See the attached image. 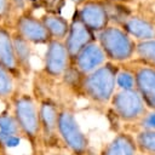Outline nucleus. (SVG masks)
Listing matches in <instances>:
<instances>
[{
	"mask_svg": "<svg viewBox=\"0 0 155 155\" xmlns=\"http://www.w3.org/2000/svg\"><path fill=\"white\" fill-rule=\"evenodd\" d=\"M12 114L18 124L19 133L31 148V153L42 147L39 105L29 93H21L12 98ZM44 148V147H42Z\"/></svg>",
	"mask_w": 155,
	"mask_h": 155,
	"instance_id": "1",
	"label": "nucleus"
},
{
	"mask_svg": "<svg viewBox=\"0 0 155 155\" xmlns=\"http://www.w3.org/2000/svg\"><path fill=\"white\" fill-rule=\"evenodd\" d=\"M116 63L107 62L97 70L84 76L80 92L96 104H108L116 92V76L119 73Z\"/></svg>",
	"mask_w": 155,
	"mask_h": 155,
	"instance_id": "2",
	"label": "nucleus"
},
{
	"mask_svg": "<svg viewBox=\"0 0 155 155\" xmlns=\"http://www.w3.org/2000/svg\"><path fill=\"white\" fill-rule=\"evenodd\" d=\"M97 41L103 48L109 62L122 63L130 61L136 53L137 44L122 28L108 25L97 34Z\"/></svg>",
	"mask_w": 155,
	"mask_h": 155,
	"instance_id": "3",
	"label": "nucleus"
},
{
	"mask_svg": "<svg viewBox=\"0 0 155 155\" xmlns=\"http://www.w3.org/2000/svg\"><path fill=\"white\" fill-rule=\"evenodd\" d=\"M57 131L63 147L68 149L71 155H86V153L90 150V140L81 130L71 109H59Z\"/></svg>",
	"mask_w": 155,
	"mask_h": 155,
	"instance_id": "4",
	"label": "nucleus"
},
{
	"mask_svg": "<svg viewBox=\"0 0 155 155\" xmlns=\"http://www.w3.org/2000/svg\"><path fill=\"white\" fill-rule=\"evenodd\" d=\"M110 105L114 116L128 125H134L149 111L137 90H117L111 98Z\"/></svg>",
	"mask_w": 155,
	"mask_h": 155,
	"instance_id": "5",
	"label": "nucleus"
},
{
	"mask_svg": "<svg viewBox=\"0 0 155 155\" xmlns=\"http://www.w3.org/2000/svg\"><path fill=\"white\" fill-rule=\"evenodd\" d=\"M59 107L51 98H44L39 102V117L41 126V142L45 148H54L57 143H62L58 131L57 121L59 114ZM63 144V143H62Z\"/></svg>",
	"mask_w": 155,
	"mask_h": 155,
	"instance_id": "6",
	"label": "nucleus"
},
{
	"mask_svg": "<svg viewBox=\"0 0 155 155\" xmlns=\"http://www.w3.org/2000/svg\"><path fill=\"white\" fill-rule=\"evenodd\" d=\"M70 65L71 58L64 41L52 39L46 45L42 71L51 78H63Z\"/></svg>",
	"mask_w": 155,
	"mask_h": 155,
	"instance_id": "7",
	"label": "nucleus"
},
{
	"mask_svg": "<svg viewBox=\"0 0 155 155\" xmlns=\"http://www.w3.org/2000/svg\"><path fill=\"white\" fill-rule=\"evenodd\" d=\"M15 33L34 45H47L52 39L41 18L23 11L18 15L13 23Z\"/></svg>",
	"mask_w": 155,
	"mask_h": 155,
	"instance_id": "8",
	"label": "nucleus"
},
{
	"mask_svg": "<svg viewBox=\"0 0 155 155\" xmlns=\"http://www.w3.org/2000/svg\"><path fill=\"white\" fill-rule=\"evenodd\" d=\"M76 15L81 19V22L94 34L104 30L110 21L107 4L101 0L85 1L81 6H79Z\"/></svg>",
	"mask_w": 155,
	"mask_h": 155,
	"instance_id": "9",
	"label": "nucleus"
},
{
	"mask_svg": "<svg viewBox=\"0 0 155 155\" xmlns=\"http://www.w3.org/2000/svg\"><path fill=\"white\" fill-rule=\"evenodd\" d=\"M136 79V90L149 110L155 111V68L144 63L131 68Z\"/></svg>",
	"mask_w": 155,
	"mask_h": 155,
	"instance_id": "10",
	"label": "nucleus"
},
{
	"mask_svg": "<svg viewBox=\"0 0 155 155\" xmlns=\"http://www.w3.org/2000/svg\"><path fill=\"white\" fill-rule=\"evenodd\" d=\"M93 41H97L96 34L81 22L78 15H75L70 22V28L64 40L65 47L70 54L71 61L84 47H86L88 44Z\"/></svg>",
	"mask_w": 155,
	"mask_h": 155,
	"instance_id": "11",
	"label": "nucleus"
},
{
	"mask_svg": "<svg viewBox=\"0 0 155 155\" xmlns=\"http://www.w3.org/2000/svg\"><path fill=\"white\" fill-rule=\"evenodd\" d=\"M108 62V58L98 44V41H93L84 47L71 61V64L82 74L87 75Z\"/></svg>",
	"mask_w": 155,
	"mask_h": 155,
	"instance_id": "12",
	"label": "nucleus"
},
{
	"mask_svg": "<svg viewBox=\"0 0 155 155\" xmlns=\"http://www.w3.org/2000/svg\"><path fill=\"white\" fill-rule=\"evenodd\" d=\"M101 155H138L134 136L128 131L117 132L101 150Z\"/></svg>",
	"mask_w": 155,
	"mask_h": 155,
	"instance_id": "13",
	"label": "nucleus"
},
{
	"mask_svg": "<svg viewBox=\"0 0 155 155\" xmlns=\"http://www.w3.org/2000/svg\"><path fill=\"white\" fill-rule=\"evenodd\" d=\"M12 35L13 33L11 30H8L4 24H0V63L15 76H18L22 74V70L16 58Z\"/></svg>",
	"mask_w": 155,
	"mask_h": 155,
	"instance_id": "14",
	"label": "nucleus"
},
{
	"mask_svg": "<svg viewBox=\"0 0 155 155\" xmlns=\"http://www.w3.org/2000/svg\"><path fill=\"white\" fill-rule=\"evenodd\" d=\"M121 28L132 38L138 39L139 41H147V40H153L155 39V25L150 21L133 16V17H127L122 24Z\"/></svg>",
	"mask_w": 155,
	"mask_h": 155,
	"instance_id": "15",
	"label": "nucleus"
},
{
	"mask_svg": "<svg viewBox=\"0 0 155 155\" xmlns=\"http://www.w3.org/2000/svg\"><path fill=\"white\" fill-rule=\"evenodd\" d=\"M41 19H42L51 39L61 40V41L65 40L69 28H70V23L63 16H59L56 13H45L41 17Z\"/></svg>",
	"mask_w": 155,
	"mask_h": 155,
	"instance_id": "16",
	"label": "nucleus"
},
{
	"mask_svg": "<svg viewBox=\"0 0 155 155\" xmlns=\"http://www.w3.org/2000/svg\"><path fill=\"white\" fill-rule=\"evenodd\" d=\"M12 39H13L16 58H17V62L22 70V74H29L31 70V63H30V57H31V46L30 45L31 44L15 31H13Z\"/></svg>",
	"mask_w": 155,
	"mask_h": 155,
	"instance_id": "17",
	"label": "nucleus"
},
{
	"mask_svg": "<svg viewBox=\"0 0 155 155\" xmlns=\"http://www.w3.org/2000/svg\"><path fill=\"white\" fill-rule=\"evenodd\" d=\"M15 78L16 76L0 63V99L6 101L13 98L16 91Z\"/></svg>",
	"mask_w": 155,
	"mask_h": 155,
	"instance_id": "18",
	"label": "nucleus"
},
{
	"mask_svg": "<svg viewBox=\"0 0 155 155\" xmlns=\"http://www.w3.org/2000/svg\"><path fill=\"white\" fill-rule=\"evenodd\" d=\"M133 136L139 154L155 155V131H139Z\"/></svg>",
	"mask_w": 155,
	"mask_h": 155,
	"instance_id": "19",
	"label": "nucleus"
},
{
	"mask_svg": "<svg viewBox=\"0 0 155 155\" xmlns=\"http://www.w3.org/2000/svg\"><path fill=\"white\" fill-rule=\"evenodd\" d=\"M136 54L142 63L155 68V39L139 41L136 46Z\"/></svg>",
	"mask_w": 155,
	"mask_h": 155,
	"instance_id": "20",
	"label": "nucleus"
},
{
	"mask_svg": "<svg viewBox=\"0 0 155 155\" xmlns=\"http://www.w3.org/2000/svg\"><path fill=\"white\" fill-rule=\"evenodd\" d=\"M116 87L120 91L136 90V79L131 68L119 69V73L116 76Z\"/></svg>",
	"mask_w": 155,
	"mask_h": 155,
	"instance_id": "21",
	"label": "nucleus"
},
{
	"mask_svg": "<svg viewBox=\"0 0 155 155\" xmlns=\"http://www.w3.org/2000/svg\"><path fill=\"white\" fill-rule=\"evenodd\" d=\"M0 131L8 133V134H17L21 136L19 133V128H18V124L13 116V114L4 111L0 113ZM22 137V136H21Z\"/></svg>",
	"mask_w": 155,
	"mask_h": 155,
	"instance_id": "22",
	"label": "nucleus"
},
{
	"mask_svg": "<svg viewBox=\"0 0 155 155\" xmlns=\"http://www.w3.org/2000/svg\"><path fill=\"white\" fill-rule=\"evenodd\" d=\"M134 133L139 131H155V111L149 110L138 122H136L132 127Z\"/></svg>",
	"mask_w": 155,
	"mask_h": 155,
	"instance_id": "23",
	"label": "nucleus"
},
{
	"mask_svg": "<svg viewBox=\"0 0 155 155\" xmlns=\"http://www.w3.org/2000/svg\"><path fill=\"white\" fill-rule=\"evenodd\" d=\"M21 138H22L21 136L8 134V133L0 131V147L1 148H15V147L19 145Z\"/></svg>",
	"mask_w": 155,
	"mask_h": 155,
	"instance_id": "24",
	"label": "nucleus"
},
{
	"mask_svg": "<svg viewBox=\"0 0 155 155\" xmlns=\"http://www.w3.org/2000/svg\"><path fill=\"white\" fill-rule=\"evenodd\" d=\"M12 4L11 0H0V24L7 21L12 13Z\"/></svg>",
	"mask_w": 155,
	"mask_h": 155,
	"instance_id": "25",
	"label": "nucleus"
},
{
	"mask_svg": "<svg viewBox=\"0 0 155 155\" xmlns=\"http://www.w3.org/2000/svg\"><path fill=\"white\" fill-rule=\"evenodd\" d=\"M11 4H12V8L13 11H23L25 8V0H11Z\"/></svg>",
	"mask_w": 155,
	"mask_h": 155,
	"instance_id": "26",
	"label": "nucleus"
},
{
	"mask_svg": "<svg viewBox=\"0 0 155 155\" xmlns=\"http://www.w3.org/2000/svg\"><path fill=\"white\" fill-rule=\"evenodd\" d=\"M101 1L110 2V4H126V2H130L132 0H101Z\"/></svg>",
	"mask_w": 155,
	"mask_h": 155,
	"instance_id": "27",
	"label": "nucleus"
},
{
	"mask_svg": "<svg viewBox=\"0 0 155 155\" xmlns=\"http://www.w3.org/2000/svg\"><path fill=\"white\" fill-rule=\"evenodd\" d=\"M31 155H46V154H45V149L41 147V148H39L38 150H35L34 153H31Z\"/></svg>",
	"mask_w": 155,
	"mask_h": 155,
	"instance_id": "28",
	"label": "nucleus"
},
{
	"mask_svg": "<svg viewBox=\"0 0 155 155\" xmlns=\"http://www.w3.org/2000/svg\"><path fill=\"white\" fill-rule=\"evenodd\" d=\"M70 1H71L73 4H75L76 6H81V5H82L85 1H87V0H70Z\"/></svg>",
	"mask_w": 155,
	"mask_h": 155,
	"instance_id": "29",
	"label": "nucleus"
},
{
	"mask_svg": "<svg viewBox=\"0 0 155 155\" xmlns=\"http://www.w3.org/2000/svg\"><path fill=\"white\" fill-rule=\"evenodd\" d=\"M86 155H101V154H97V153H94L92 149H90V150L86 153Z\"/></svg>",
	"mask_w": 155,
	"mask_h": 155,
	"instance_id": "30",
	"label": "nucleus"
},
{
	"mask_svg": "<svg viewBox=\"0 0 155 155\" xmlns=\"http://www.w3.org/2000/svg\"><path fill=\"white\" fill-rule=\"evenodd\" d=\"M50 155H69V154H65V153H62V151H54V153H52Z\"/></svg>",
	"mask_w": 155,
	"mask_h": 155,
	"instance_id": "31",
	"label": "nucleus"
},
{
	"mask_svg": "<svg viewBox=\"0 0 155 155\" xmlns=\"http://www.w3.org/2000/svg\"><path fill=\"white\" fill-rule=\"evenodd\" d=\"M2 154H4V153H1V154H0V155H2Z\"/></svg>",
	"mask_w": 155,
	"mask_h": 155,
	"instance_id": "32",
	"label": "nucleus"
},
{
	"mask_svg": "<svg viewBox=\"0 0 155 155\" xmlns=\"http://www.w3.org/2000/svg\"><path fill=\"white\" fill-rule=\"evenodd\" d=\"M138 155H143V154H138Z\"/></svg>",
	"mask_w": 155,
	"mask_h": 155,
	"instance_id": "33",
	"label": "nucleus"
}]
</instances>
